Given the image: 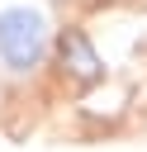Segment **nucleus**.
<instances>
[{"label": "nucleus", "mask_w": 147, "mask_h": 152, "mask_svg": "<svg viewBox=\"0 0 147 152\" xmlns=\"http://www.w3.org/2000/svg\"><path fill=\"white\" fill-rule=\"evenodd\" d=\"M52 52V14L43 0H0V71L33 76Z\"/></svg>", "instance_id": "1"}]
</instances>
